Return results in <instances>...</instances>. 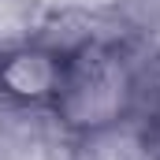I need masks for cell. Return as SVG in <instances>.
Instances as JSON below:
<instances>
[{
  "instance_id": "1",
  "label": "cell",
  "mask_w": 160,
  "mask_h": 160,
  "mask_svg": "<svg viewBox=\"0 0 160 160\" xmlns=\"http://www.w3.org/2000/svg\"><path fill=\"white\" fill-rule=\"evenodd\" d=\"M142 101V75L116 41H75L63 89L48 119L71 138H101L119 130Z\"/></svg>"
},
{
  "instance_id": "2",
  "label": "cell",
  "mask_w": 160,
  "mask_h": 160,
  "mask_svg": "<svg viewBox=\"0 0 160 160\" xmlns=\"http://www.w3.org/2000/svg\"><path fill=\"white\" fill-rule=\"evenodd\" d=\"M71 45L56 41H15L0 48V104L15 112H52L63 75H67Z\"/></svg>"
}]
</instances>
